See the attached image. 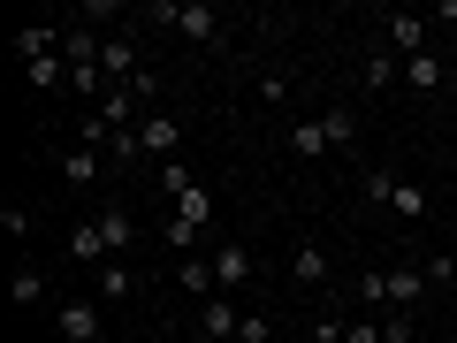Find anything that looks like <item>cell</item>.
Here are the masks:
<instances>
[{
  "mask_svg": "<svg viewBox=\"0 0 457 343\" xmlns=\"http://www.w3.org/2000/svg\"><path fill=\"white\" fill-rule=\"evenodd\" d=\"M435 290V275L420 267H374V275H359V297L366 305H389V313H420V297Z\"/></svg>",
  "mask_w": 457,
  "mask_h": 343,
  "instance_id": "obj_1",
  "label": "cell"
},
{
  "mask_svg": "<svg viewBox=\"0 0 457 343\" xmlns=\"http://www.w3.org/2000/svg\"><path fill=\"white\" fill-rule=\"evenodd\" d=\"M137 16H145V23H168V31H183V38H198V46H213V38H221V16H213V8H183V0H145Z\"/></svg>",
  "mask_w": 457,
  "mask_h": 343,
  "instance_id": "obj_2",
  "label": "cell"
},
{
  "mask_svg": "<svg viewBox=\"0 0 457 343\" xmlns=\"http://www.w3.org/2000/svg\"><path fill=\"white\" fill-rule=\"evenodd\" d=\"M176 146H183L176 114H145V122H137V153H145V161H176Z\"/></svg>",
  "mask_w": 457,
  "mask_h": 343,
  "instance_id": "obj_3",
  "label": "cell"
},
{
  "mask_svg": "<svg viewBox=\"0 0 457 343\" xmlns=\"http://www.w3.org/2000/svg\"><path fill=\"white\" fill-rule=\"evenodd\" d=\"M198 336H213V343L245 336V313H237V297H228V290H213L206 305H198Z\"/></svg>",
  "mask_w": 457,
  "mask_h": 343,
  "instance_id": "obj_4",
  "label": "cell"
},
{
  "mask_svg": "<svg viewBox=\"0 0 457 343\" xmlns=\"http://www.w3.org/2000/svg\"><path fill=\"white\" fill-rule=\"evenodd\" d=\"M389 54L396 62H411V54H427V16H411V8H389Z\"/></svg>",
  "mask_w": 457,
  "mask_h": 343,
  "instance_id": "obj_5",
  "label": "cell"
},
{
  "mask_svg": "<svg viewBox=\"0 0 457 343\" xmlns=\"http://www.w3.org/2000/svg\"><path fill=\"white\" fill-rule=\"evenodd\" d=\"M54 328H62L54 343H99V305H84V297H69V305L54 313Z\"/></svg>",
  "mask_w": 457,
  "mask_h": 343,
  "instance_id": "obj_6",
  "label": "cell"
},
{
  "mask_svg": "<svg viewBox=\"0 0 457 343\" xmlns=\"http://www.w3.org/2000/svg\"><path fill=\"white\" fill-rule=\"evenodd\" d=\"M252 275H260V267H252L245 245H221V252H213V282H221V290H245Z\"/></svg>",
  "mask_w": 457,
  "mask_h": 343,
  "instance_id": "obj_7",
  "label": "cell"
},
{
  "mask_svg": "<svg viewBox=\"0 0 457 343\" xmlns=\"http://www.w3.org/2000/svg\"><path fill=\"white\" fill-rule=\"evenodd\" d=\"M69 260H84V267H107V260H114L107 237H99V222H77V229H69Z\"/></svg>",
  "mask_w": 457,
  "mask_h": 343,
  "instance_id": "obj_8",
  "label": "cell"
},
{
  "mask_svg": "<svg viewBox=\"0 0 457 343\" xmlns=\"http://www.w3.org/2000/svg\"><path fill=\"white\" fill-rule=\"evenodd\" d=\"M62 38H69V31H54V23H23V31H16V54H23V62H46V54H62Z\"/></svg>",
  "mask_w": 457,
  "mask_h": 343,
  "instance_id": "obj_9",
  "label": "cell"
},
{
  "mask_svg": "<svg viewBox=\"0 0 457 343\" xmlns=\"http://www.w3.org/2000/svg\"><path fill=\"white\" fill-rule=\"evenodd\" d=\"M99 168H107V153L77 146V153H69V161H62V183H69V191H92V183H99Z\"/></svg>",
  "mask_w": 457,
  "mask_h": 343,
  "instance_id": "obj_10",
  "label": "cell"
},
{
  "mask_svg": "<svg viewBox=\"0 0 457 343\" xmlns=\"http://www.w3.org/2000/svg\"><path fill=\"white\" fill-rule=\"evenodd\" d=\"M290 282H297V290L328 282V252H320V245H297V252H290Z\"/></svg>",
  "mask_w": 457,
  "mask_h": 343,
  "instance_id": "obj_11",
  "label": "cell"
},
{
  "mask_svg": "<svg viewBox=\"0 0 457 343\" xmlns=\"http://www.w3.org/2000/svg\"><path fill=\"white\" fill-rule=\"evenodd\" d=\"M176 282H183V290H191V297H198V305H206V297H213V290H221V282H213V260H198V252H191V260H183V267H176Z\"/></svg>",
  "mask_w": 457,
  "mask_h": 343,
  "instance_id": "obj_12",
  "label": "cell"
},
{
  "mask_svg": "<svg viewBox=\"0 0 457 343\" xmlns=\"http://www.w3.org/2000/svg\"><path fill=\"white\" fill-rule=\"evenodd\" d=\"M92 222H99V237H107V252L122 260V252H130V213H122V206H99Z\"/></svg>",
  "mask_w": 457,
  "mask_h": 343,
  "instance_id": "obj_13",
  "label": "cell"
},
{
  "mask_svg": "<svg viewBox=\"0 0 457 343\" xmlns=\"http://www.w3.org/2000/svg\"><path fill=\"white\" fill-rule=\"evenodd\" d=\"M320 138H328V153H343L351 138H359V114H351V107H328L320 114Z\"/></svg>",
  "mask_w": 457,
  "mask_h": 343,
  "instance_id": "obj_14",
  "label": "cell"
},
{
  "mask_svg": "<svg viewBox=\"0 0 457 343\" xmlns=\"http://www.w3.org/2000/svg\"><path fill=\"white\" fill-rule=\"evenodd\" d=\"M427 206H435V198H427V191H420V183H404V176H396V183H389V213H404V222H420V213H427Z\"/></svg>",
  "mask_w": 457,
  "mask_h": 343,
  "instance_id": "obj_15",
  "label": "cell"
},
{
  "mask_svg": "<svg viewBox=\"0 0 457 343\" xmlns=\"http://www.w3.org/2000/svg\"><path fill=\"white\" fill-rule=\"evenodd\" d=\"M290 153H297V161H320V153H328V138H320V114L290 130Z\"/></svg>",
  "mask_w": 457,
  "mask_h": 343,
  "instance_id": "obj_16",
  "label": "cell"
},
{
  "mask_svg": "<svg viewBox=\"0 0 457 343\" xmlns=\"http://www.w3.org/2000/svg\"><path fill=\"white\" fill-rule=\"evenodd\" d=\"M8 297H16V305H38V297H46V275H38V267H16V275H8Z\"/></svg>",
  "mask_w": 457,
  "mask_h": 343,
  "instance_id": "obj_17",
  "label": "cell"
},
{
  "mask_svg": "<svg viewBox=\"0 0 457 343\" xmlns=\"http://www.w3.org/2000/svg\"><path fill=\"white\" fill-rule=\"evenodd\" d=\"M404 84H411V92H435V84H442V62H435V54H411V62H404Z\"/></svg>",
  "mask_w": 457,
  "mask_h": 343,
  "instance_id": "obj_18",
  "label": "cell"
},
{
  "mask_svg": "<svg viewBox=\"0 0 457 343\" xmlns=\"http://www.w3.org/2000/svg\"><path fill=\"white\" fill-rule=\"evenodd\" d=\"M396 77H404V62H396L389 46H374V54H366V84H374V92H381V84H396Z\"/></svg>",
  "mask_w": 457,
  "mask_h": 343,
  "instance_id": "obj_19",
  "label": "cell"
},
{
  "mask_svg": "<svg viewBox=\"0 0 457 343\" xmlns=\"http://www.w3.org/2000/svg\"><path fill=\"white\" fill-rule=\"evenodd\" d=\"M176 213H183L191 229H206V222H213V191H206V183H198V191H183V198H176Z\"/></svg>",
  "mask_w": 457,
  "mask_h": 343,
  "instance_id": "obj_20",
  "label": "cell"
},
{
  "mask_svg": "<svg viewBox=\"0 0 457 343\" xmlns=\"http://www.w3.org/2000/svg\"><path fill=\"white\" fill-rule=\"evenodd\" d=\"M161 191H168V198H183V191H198V176H191L183 161H161Z\"/></svg>",
  "mask_w": 457,
  "mask_h": 343,
  "instance_id": "obj_21",
  "label": "cell"
},
{
  "mask_svg": "<svg viewBox=\"0 0 457 343\" xmlns=\"http://www.w3.org/2000/svg\"><path fill=\"white\" fill-rule=\"evenodd\" d=\"M99 297H130V267H122V260L99 267Z\"/></svg>",
  "mask_w": 457,
  "mask_h": 343,
  "instance_id": "obj_22",
  "label": "cell"
},
{
  "mask_svg": "<svg viewBox=\"0 0 457 343\" xmlns=\"http://www.w3.org/2000/svg\"><path fill=\"white\" fill-rule=\"evenodd\" d=\"M107 161H145V153H137V130H114L107 138Z\"/></svg>",
  "mask_w": 457,
  "mask_h": 343,
  "instance_id": "obj_23",
  "label": "cell"
},
{
  "mask_svg": "<svg viewBox=\"0 0 457 343\" xmlns=\"http://www.w3.org/2000/svg\"><path fill=\"white\" fill-rule=\"evenodd\" d=\"M343 343H389V336H381V321H351V328H343Z\"/></svg>",
  "mask_w": 457,
  "mask_h": 343,
  "instance_id": "obj_24",
  "label": "cell"
}]
</instances>
